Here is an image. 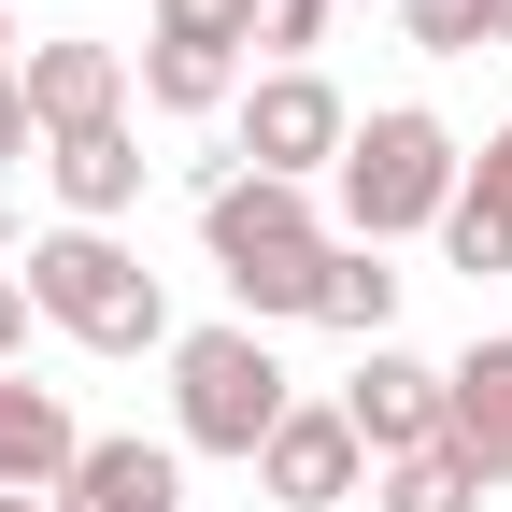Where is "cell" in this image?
Wrapping results in <instances>:
<instances>
[{"instance_id":"obj_11","label":"cell","mask_w":512,"mask_h":512,"mask_svg":"<svg viewBox=\"0 0 512 512\" xmlns=\"http://www.w3.org/2000/svg\"><path fill=\"white\" fill-rule=\"evenodd\" d=\"M57 512H185V470H171V441H86Z\"/></svg>"},{"instance_id":"obj_8","label":"cell","mask_w":512,"mask_h":512,"mask_svg":"<svg viewBox=\"0 0 512 512\" xmlns=\"http://www.w3.org/2000/svg\"><path fill=\"white\" fill-rule=\"evenodd\" d=\"M256 484H271L285 512H342V498L370 484V456H356V427H342V399H328V413L299 399V413H285L271 441H256Z\"/></svg>"},{"instance_id":"obj_1","label":"cell","mask_w":512,"mask_h":512,"mask_svg":"<svg viewBox=\"0 0 512 512\" xmlns=\"http://www.w3.org/2000/svg\"><path fill=\"white\" fill-rule=\"evenodd\" d=\"M200 242L242 299V328H271V313H313V271H328V228H313V185H271V171H214L200 200Z\"/></svg>"},{"instance_id":"obj_17","label":"cell","mask_w":512,"mask_h":512,"mask_svg":"<svg viewBox=\"0 0 512 512\" xmlns=\"http://www.w3.org/2000/svg\"><path fill=\"white\" fill-rule=\"evenodd\" d=\"M399 29L427 57H484V43H512V0H399Z\"/></svg>"},{"instance_id":"obj_12","label":"cell","mask_w":512,"mask_h":512,"mask_svg":"<svg viewBox=\"0 0 512 512\" xmlns=\"http://www.w3.org/2000/svg\"><path fill=\"white\" fill-rule=\"evenodd\" d=\"M57 171V200H72V228H114L128 200H143V143H128V114L114 128H72V143H43Z\"/></svg>"},{"instance_id":"obj_13","label":"cell","mask_w":512,"mask_h":512,"mask_svg":"<svg viewBox=\"0 0 512 512\" xmlns=\"http://www.w3.org/2000/svg\"><path fill=\"white\" fill-rule=\"evenodd\" d=\"M441 242H456V271H512V128L456 171V214H441Z\"/></svg>"},{"instance_id":"obj_7","label":"cell","mask_w":512,"mask_h":512,"mask_svg":"<svg viewBox=\"0 0 512 512\" xmlns=\"http://www.w3.org/2000/svg\"><path fill=\"white\" fill-rule=\"evenodd\" d=\"M342 427H356V456H370V470H384V456H427V441H441V370L399 356V342H370L356 384H342Z\"/></svg>"},{"instance_id":"obj_16","label":"cell","mask_w":512,"mask_h":512,"mask_svg":"<svg viewBox=\"0 0 512 512\" xmlns=\"http://www.w3.org/2000/svg\"><path fill=\"white\" fill-rule=\"evenodd\" d=\"M256 15H271V0H157V29H143V43H185V57H242V43H256Z\"/></svg>"},{"instance_id":"obj_5","label":"cell","mask_w":512,"mask_h":512,"mask_svg":"<svg viewBox=\"0 0 512 512\" xmlns=\"http://www.w3.org/2000/svg\"><path fill=\"white\" fill-rule=\"evenodd\" d=\"M342 143H356V114H342V86H328V72H271V86L242 100V171H271V185L342 171Z\"/></svg>"},{"instance_id":"obj_15","label":"cell","mask_w":512,"mask_h":512,"mask_svg":"<svg viewBox=\"0 0 512 512\" xmlns=\"http://www.w3.org/2000/svg\"><path fill=\"white\" fill-rule=\"evenodd\" d=\"M370 512H484V470L456 456V441H427V456H384Z\"/></svg>"},{"instance_id":"obj_10","label":"cell","mask_w":512,"mask_h":512,"mask_svg":"<svg viewBox=\"0 0 512 512\" xmlns=\"http://www.w3.org/2000/svg\"><path fill=\"white\" fill-rule=\"evenodd\" d=\"M441 441H456L484 484H512V342H470L441 370Z\"/></svg>"},{"instance_id":"obj_9","label":"cell","mask_w":512,"mask_h":512,"mask_svg":"<svg viewBox=\"0 0 512 512\" xmlns=\"http://www.w3.org/2000/svg\"><path fill=\"white\" fill-rule=\"evenodd\" d=\"M72 456H86L72 399H57V384H15V370H0V498H57V484H72Z\"/></svg>"},{"instance_id":"obj_22","label":"cell","mask_w":512,"mask_h":512,"mask_svg":"<svg viewBox=\"0 0 512 512\" xmlns=\"http://www.w3.org/2000/svg\"><path fill=\"white\" fill-rule=\"evenodd\" d=\"M0 512H57V498H0Z\"/></svg>"},{"instance_id":"obj_20","label":"cell","mask_w":512,"mask_h":512,"mask_svg":"<svg viewBox=\"0 0 512 512\" xmlns=\"http://www.w3.org/2000/svg\"><path fill=\"white\" fill-rule=\"evenodd\" d=\"M29 143H43V128H29V100H15V72H0V171H15Z\"/></svg>"},{"instance_id":"obj_2","label":"cell","mask_w":512,"mask_h":512,"mask_svg":"<svg viewBox=\"0 0 512 512\" xmlns=\"http://www.w3.org/2000/svg\"><path fill=\"white\" fill-rule=\"evenodd\" d=\"M456 171H470V143H456V128H441V114H413V100H384L356 143H342V228H356L370 256L399 242V228H441V214H456Z\"/></svg>"},{"instance_id":"obj_14","label":"cell","mask_w":512,"mask_h":512,"mask_svg":"<svg viewBox=\"0 0 512 512\" xmlns=\"http://www.w3.org/2000/svg\"><path fill=\"white\" fill-rule=\"evenodd\" d=\"M313 328H342V342H384V328H399V271H384L370 242H328V271H313Z\"/></svg>"},{"instance_id":"obj_3","label":"cell","mask_w":512,"mask_h":512,"mask_svg":"<svg viewBox=\"0 0 512 512\" xmlns=\"http://www.w3.org/2000/svg\"><path fill=\"white\" fill-rule=\"evenodd\" d=\"M29 313H57L86 356H143V342H171V299H157V271L128 256L114 228H57V242H29Z\"/></svg>"},{"instance_id":"obj_19","label":"cell","mask_w":512,"mask_h":512,"mask_svg":"<svg viewBox=\"0 0 512 512\" xmlns=\"http://www.w3.org/2000/svg\"><path fill=\"white\" fill-rule=\"evenodd\" d=\"M328 15H342V0H271V15H256V29L285 43V72H313V43H328Z\"/></svg>"},{"instance_id":"obj_6","label":"cell","mask_w":512,"mask_h":512,"mask_svg":"<svg viewBox=\"0 0 512 512\" xmlns=\"http://www.w3.org/2000/svg\"><path fill=\"white\" fill-rule=\"evenodd\" d=\"M15 100H29L43 143L114 128V114H128V57H114V43H86V29H57V43H29V57H15Z\"/></svg>"},{"instance_id":"obj_23","label":"cell","mask_w":512,"mask_h":512,"mask_svg":"<svg viewBox=\"0 0 512 512\" xmlns=\"http://www.w3.org/2000/svg\"><path fill=\"white\" fill-rule=\"evenodd\" d=\"M0 43H15V29H0ZM0 72H15V57H0Z\"/></svg>"},{"instance_id":"obj_4","label":"cell","mask_w":512,"mask_h":512,"mask_svg":"<svg viewBox=\"0 0 512 512\" xmlns=\"http://www.w3.org/2000/svg\"><path fill=\"white\" fill-rule=\"evenodd\" d=\"M299 399H285V356L256 342V328H185L171 342V427L200 441V456H242L256 470V441H271Z\"/></svg>"},{"instance_id":"obj_21","label":"cell","mask_w":512,"mask_h":512,"mask_svg":"<svg viewBox=\"0 0 512 512\" xmlns=\"http://www.w3.org/2000/svg\"><path fill=\"white\" fill-rule=\"evenodd\" d=\"M15 342H29V285L0 271V356H15Z\"/></svg>"},{"instance_id":"obj_18","label":"cell","mask_w":512,"mask_h":512,"mask_svg":"<svg viewBox=\"0 0 512 512\" xmlns=\"http://www.w3.org/2000/svg\"><path fill=\"white\" fill-rule=\"evenodd\" d=\"M228 86H242V57H185V43H143V100H157V114H214Z\"/></svg>"}]
</instances>
